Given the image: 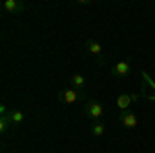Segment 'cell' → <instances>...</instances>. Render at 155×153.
<instances>
[{
	"label": "cell",
	"mask_w": 155,
	"mask_h": 153,
	"mask_svg": "<svg viewBox=\"0 0 155 153\" xmlns=\"http://www.w3.org/2000/svg\"><path fill=\"white\" fill-rule=\"evenodd\" d=\"M58 101L64 104V106H72L77 101H87V97L81 89H74V87H68V89H62L58 91Z\"/></svg>",
	"instance_id": "obj_1"
},
{
	"label": "cell",
	"mask_w": 155,
	"mask_h": 153,
	"mask_svg": "<svg viewBox=\"0 0 155 153\" xmlns=\"http://www.w3.org/2000/svg\"><path fill=\"white\" fill-rule=\"evenodd\" d=\"M83 110H85V116L89 118L91 122H101V118L106 116V108L101 106L99 101H95V99H87Z\"/></svg>",
	"instance_id": "obj_2"
},
{
	"label": "cell",
	"mask_w": 155,
	"mask_h": 153,
	"mask_svg": "<svg viewBox=\"0 0 155 153\" xmlns=\"http://www.w3.org/2000/svg\"><path fill=\"white\" fill-rule=\"evenodd\" d=\"M85 48H87V52H89L91 56H95L99 64L106 60V56H104V46H101L99 42H95V39H87V42H85Z\"/></svg>",
	"instance_id": "obj_3"
},
{
	"label": "cell",
	"mask_w": 155,
	"mask_h": 153,
	"mask_svg": "<svg viewBox=\"0 0 155 153\" xmlns=\"http://www.w3.org/2000/svg\"><path fill=\"white\" fill-rule=\"evenodd\" d=\"M120 124L124 126V128H137L139 126V118H137V114L134 112H130V110H126V112H120Z\"/></svg>",
	"instance_id": "obj_4"
},
{
	"label": "cell",
	"mask_w": 155,
	"mask_h": 153,
	"mask_svg": "<svg viewBox=\"0 0 155 153\" xmlns=\"http://www.w3.org/2000/svg\"><path fill=\"white\" fill-rule=\"evenodd\" d=\"M137 97H139V95H134V93H122V95H118V99H116V106H118L120 112H126L132 101H137Z\"/></svg>",
	"instance_id": "obj_5"
},
{
	"label": "cell",
	"mask_w": 155,
	"mask_h": 153,
	"mask_svg": "<svg viewBox=\"0 0 155 153\" xmlns=\"http://www.w3.org/2000/svg\"><path fill=\"white\" fill-rule=\"evenodd\" d=\"M2 8H4L6 12H12V15H15V12L25 11L27 4H25L23 0H4V2H2Z\"/></svg>",
	"instance_id": "obj_6"
},
{
	"label": "cell",
	"mask_w": 155,
	"mask_h": 153,
	"mask_svg": "<svg viewBox=\"0 0 155 153\" xmlns=\"http://www.w3.org/2000/svg\"><path fill=\"white\" fill-rule=\"evenodd\" d=\"M112 75H116V77H128L130 75V62L128 60H118L112 66Z\"/></svg>",
	"instance_id": "obj_7"
},
{
	"label": "cell",
	"mask_w": 155,
	"mask_h": 153,
	"mask_svg": "<svg viewBox=\"0 0 155 153\" xmlns=\"http://www.w3.org/2000/svg\"><path fill=\"white\" fill-rule=\"evenodd\" d=\"M68 83H71L74 89H81V91H83L85 85H87V79H85V75H81V72H74V75H71Z\"/></svg>",
	"instance_id": "obj_8"
},
{
	"label": "cell",
	"mask_w": 155,
	"mask_h": 153,
	"mask_svg": "<svg viewBox=\"0 0 155 153\" xmlns=\"http://www.w3.org/2000/svg\"><path fill=\"white\" fill-rule=\"evenodd\" d=\"M6 116H8V120H11V124H15V126L25 122V114L21 112V110H8V114H6Z\"/></svg>",
	"instance_id": "obj_9"
},
{
	"label": "cell",
	"mask_w": 155,
	"mask_h": 153,
	"mask_svg": "<svg viewBox=\"0 0 155 153\" xmlns=\"http://www.w3.org/2000/svg\"><path fill=\"white\" fill-rule=\"evenodd\" d=\"M91 135L93 137H104L106 135V124L104 122H91Z\"/></svg>",
	"instance_id": "obj_10"
},
{
	"label": "cell",
	"mask_w": 155,
	"mask_h": 153,
	"mask_svg": "<svg viewBox=\"0 0 155 153\" xmlns=\"http://www.w3.org/2000/svg\"><path fill=\"white\" fill-rule=\"evenodd\" d=\"M8 126H11V120H8V116H0V132L4 135V132L8 130Z\"/></svg>",
	"instance_id": "obj_11"
},
{
	"label": "cell",
	"mask_w": 155,
	"mask_h": 153,
	"mask_svg": "<svg viewBox=\"0 0 155 153\" xmlns=\"http://www.w3.org/2000/svg\"><path fill=\"white\" fill-rule=\"evenodd\" d=\"M153 6H155V2H153Z\"/></svg>",
	"instance_id": "obj_12"
}]
</instances>
